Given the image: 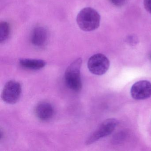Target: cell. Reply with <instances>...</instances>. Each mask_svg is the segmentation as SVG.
I'll return each mask as SVG.
<instances>
[{"label":"cell","mask_w":151,"mask_h":151,"mask_svg":"<svg viewBox=\"0 0 151 151\" xmlns=\"http://www.w3.org/2000/svg\"><path fill=\"white\" fill-rule=\"evenodd\" d=\"M101 17L98 12L91 7L83 9L77 16L76 22L82 30L92 31L98 29L100 24Z\"/></svg>","instance_id":"1"},{"label":"cell","mask_w":151,"mask_h":151,"mask_svg":"<svg viewBox=\"0 0 151 151\" xmlns=\"http://www.w3.org/2000/svg\"><path fill=\"white\" fill-rule=\"evenodd\" d=\"M82 64V59H76L68 67L64 75L65 83L67 86L75 91H78L82 89L80 74Z\"/></svg>","instance_id":"2"},{"label":"cell","mask_w":151,"mask_h":151,"mask_svg":"<svg viewBox=\"0 0 151 151\" xmlns=\"http://www.w3.org/2000/svg\"><path fill=\"white\" fill-rule=\"evenodd\" d=\"M118 124V121L115 118H109L105 120L87 139L86 144L91 145L110 135L114 131Z\"/></svg>","instance_id":"3"},{"label":"cell","mask_w":151,"mask_h":151,"mask_svg":"<svg viewBox=\"0 0 151 151\" xmlns=\"http://www.w3.org/2000/svg\"><path fill=\"white\" fill-rule=\"evenodd\" d=\"M110 66L109 60L102 54L98 53L90 57L87 63L88 69L91 73L97 76L104 75Z\"/></svg>","instance_id":"4"},{"label":"cell","mask_w":151,"mask_h":151,"mask_svg":"<svg viewBox=\"0 0 151 151\" xmlns=\"http://www.w3.org/2000/svg\"><path fill=\"white\" fill-rule=\"evenodd\" d=\"M22 91V86L19 82L9 81L3 88L1 98L3 101L8 104H15L21 97Z\"/></svg>","instance_id":"5"},{"label":"cell","mask_w":151,"mask_h":151,"mask_svg":"<svg viewBox=\"0 0 151 151\" xmlns=\"http://www.w3.org/2000/svg\"><path fill=\"white\" fill-rule=\"evenodd\" d=\"M131 95L134 99H145L151 96V83L141 80L134 84L131 89Z\"/></svg>","instance_id":"6"},{"label":"cell","mask_w":151,"mask_h":151,"mask_svg":"<svg viewBox=\"0 0 151 151\" xmlns=\"http://www.w3.org/2000/svg\"><path fill=\"white\" fill-rule=\"evenodd\" d=\"M48 39V32L45 28L37 26L33 29L31 37L32 45L37 47H42L45 45Z\"/></svg>","instance_id":"7"},{"label":"cell","mask_w":151,"mask_h":151,"mask_svg":"<svg viewBox=\"0 0 151 151\" xmlns=\"http://www.w3.org/2000/svg\"><path fill=\"white\" fill-rule=\"evenodd\" d=\"M37 117L43 121L51 119L54 114V110L52 105L48 102H40L37 105L35 109Z\"/></svg>","instance_id":"8"},{"label":"cell","mask_w":151,"mask_h":151,"mask_svg":"<svg viewBox=\"0 0 151 151\" xmlns=\"http://www.w3.org/2000/svg\"><path fill=\"white\" fill-rule=\"evenodd\" d=\"M19 63L20 65L24 68L32 70L41 69L44 68L46 64L45 61L36 59H21Z\"/></svg>","instance_id":"9"},{"label":"cell","mask_w":151,"mask_h":151,"mask_svg":"<svg viewBox=\"0 0 151 151\" xmlns=\"http://www.w3.org/2000/svg\"><path fill=\"white\" fill-rule=\"evenodd\" d=\"M9 24L6 22H1L0 24V42L2 43L8 39L10 34Z\"/></svg>","instance_id":"10"},{"label":"cell","mask_w":151,"mask_h":151,"mask_svg":"<svg viewBox=\"0 0 151 151\" xmlns=\"http://www.w3.org/2000/svg\"><path fill=\"white\" fill-rule=\"evenodd\" d=\"M110 2L116 6H121L124 5L127 0H109Z\"/></svg>","instance_id":"11"},{"label":"cell","mask_w":151,"mask_h":151,"mask_svg":"<svg viewBox=\"0 0 151 151\" xmlns=\"http://www.w3.org/2000/svg\"><path fill=\"white\" fill-rule=\"evenodd\" d=\"M144 5L146 10L151 14V0H144Z\"/></svg>","instance_id":"12"},{"label":"cell","mask_w":151,"mask_h":151,"mask_svg":"<svg viewBox=\"0 0 151 151\" xmlns=\"http://www.w3.org/2000/svg\"></svg>","instance_id":"13"}]
</instances>
